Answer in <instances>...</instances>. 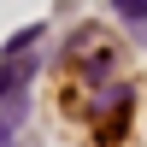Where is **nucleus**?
I'll return each mask as SVG.
<instances>
[{
	"label": "nucleus",
	"instance_id": "nucleus-1",
	"mask_svg": "<svg viewBox=\"0 0 147 147\" xmlns=\"http://www.w3.org/2000/svg\"><path fill=\"white\" fill-rule=\"evenodd\" d=\"M65 65L77 71L88 88L112 82V77H118V35H112V30H100V24H82V30L65 41Z\"/></svg>",
	"mask_w": 147,
	"mask_h": 147
},
{
	"label": "nucleus",
	"instance_id": "nucleus-2",
	"mask_svg": "<svg viewBox=\"0 0 147 147\" xmlns=\"http://www.w3.org/2000/svg\"><path fill=\"white\" fill-rule=\"evenodd\" d=\"M88 124H94V141H124L129 136V112H136V94H129V82H100V88L88 94Z\"/></svg>",
	"mask_w": 147,
	"mask_h": 147
},
{
	"label": "nucleus",
	"instance_id": "nucleus-3",
	"mask_svg": "<svg viewBox=\"0 0 147 147\" xmlns=\"http://www.w3.org/2000/svg\"><path fill=\"white\" fill-rule=\"evenodd\" d=\"M35 65H24V53L18 59H0V100H12V94H24V77H30Z\"/></svg>",
	"mask_w": 147,
	"mask_h": 147
},
{
	"label": "nucleus",
	"instance_id": "nucleus-4",
	"mask_svg": "<svg viewBox=\"0 0 147 147\" xmlns=\"http://www.w3.org/2000/svg\"><path fill=\"white\" fill-rule=\"evenodd\" d=\"M112 6H118V18H124V24L147 30V0H112Z\"/></svg>",
	"mask_w": 147,
	"mask_h": 147
}]
</instances>
